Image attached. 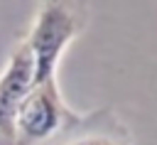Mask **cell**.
<instances>
[{"label":"cell","instance_id":"1","mask_svg":"<svg viewBox=\"0 0 157 145\" xmlns=\"http://www.w3.org/2000/svg\"><path fill=\"white\" fill-rule=\"evenodd\" d=\"M81 17L64 2H44L32 22L25 47L32 59V86L56 79L61 52L78 34Z\"/></svg>","mask_w":157,"mask_h":145},{"label":"cell","instance_id":"2","mask_svg":"<svg viewBox=\"0 0 157 145\" xmlns=\"http://www.w3.org/2000/svg\"><path fill=\"white\" fill-rule=\"evenodd\" d=\"M76 120V113L64 103L56 79L29 86L15 113V145H47Z\"/></svg>","mask_w":157,"mask_h":145},{"label":"cell","instance_id":"3","mask_svg":"<svg viewBox=\"0 0 157 145\" xmlns=\"http://www.w3.org/2000/svg\"><path fill=\"white\" fill-rule=\"evenodd\" d=\"M32 86V59L20 42L0 76V145H15V113Z\"/></svg>","mask_w":157,"mask_h":145},{"label":"cell","instance_id":"4","mask_svg":"<svg viewBox=\"0 0 157 145\" xmlns=\"http://www.w3.org/2000/svg\"><path fill=\"white\" fill-rule=\"evenodd\" d=\"M47 145H132V140L110 111H93L76 116V120Z\"/></svg>","mask_w":157,"mask_h":145}]
</instances>
